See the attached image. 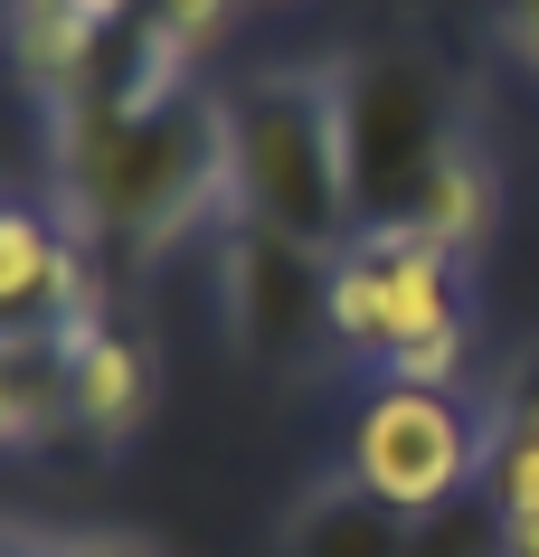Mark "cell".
I'll list each match as a JSON object with an SVG mask.
<instances>
[{
  "label": "cell",
  "instance_id": "3957f363",
  "mask_svg": "<svg viewBox=\"0 0 539 557\" xmlns=\"http://www.w3.org/2000/svg\"><path fill=\"white\" fill-rule=\"evenodd\" d=\"M331 86H341V143H351L359 227H389V218L417 208L426 171H436L445 143L464 133V123H454V95H445V76L426 58H407V48L331 66Z\"/></svg>",
  "mask_w": 539,
  "mask_h": 557
},
{
  "label": "cell",
  "instance_id": "277c9868",
  "mask_svg": "<svg viewBox=\"0 0 539 557\" xmlns=\"http://www.w3.org/2000/svg\"><path fill=\"white\" fill-rule=\"evenodd\" d=\"M322 322L341 350H369L389 369L397 350H417L426 331L474 322V294H464V256H445L436 236H417L407 218L389 227H359L341 256H331L322 284Z\"/></svg>",
  "mask_w": 539,
  "mask_h": 557
},
{
  "label": "cell",
  "instance_id": "30bf717a",
  "mask_svg": "<svg viewBox=\"0 0 539 557\" xmlns=\"http://www.w3.org/2000/svg\"><path fill=\"white\" fill-rule=\"evenodd\" d=\"M482 510L492 520H539V387L520 379V397H502L492 444H482Z\"/></svg>",
  "mask_w": 539,
  "mask_h": 557
},
{
  "label": "cell",
  "instance_id": "5bb4252c",
  "mask_svg": "<svg viewBox=\"0 0 539 557\" xmlns=\"http://www.w3.org/2000/svg\"><path fill=\"white\" fill-rule=\"evenodd\" d=\"M66 557H161V548L123 539V529H66Z\"/></svg>",
  "mask_w": 539,
  "mask_h": 557
},
{
  "label": "cell",
  "instance_id": "4fadbf2b",
  "mask_svg": "<svg viewBox=\"0 0 539 557\" xmlns=\"http://www.w3.org/2000/svg\"><path fill=\"white\" fill-rule=\"evenodd\" d=\"M492 20H502V48L539 76V0H492Z\"/></svg>",
  "mask_w": 539,
  "mask_h": 557
},
{
  "label": "cell",
  "instance_id": "8992f818",
  "mask_svg": "<svg viewBox=\"0 0 539 557\" xmlns=\"http://www.w3.org/2000/svg\"><path fill=\"white\" fill-rule=\"evenodd\" d=\"M95 236L66 218V208L20 199L0 218V331L10 341H86L105 322V294H95Z\"/></svg>",
  "mask_w": 539,
  "mask_h": 557
},
{
  "label": "cell",
  "instance_id": "6da1fadb",
  "mask_svg": "<svg viewBox=\"0 0 539 557\" xmlns=\"http://www.w3.org/2000/svg\"><path fill=\"white\" fill-rule=\"evenodd\" d=\"M58 208L105 246L161 256L199 227H237V133H228V95L189 86L161 104H123L86 86L66 114V189Z\"/></svg>",
  "mask_w": 539,
  "mask_h": 557
},
{
  "label": "cell",
  "instance_id": "9c48e42d",
  "mask_svg": "<svg viewBox=\"0 0 539 557\" xmlns=\"http://www.w3.org/2000/svg\"><path fill=\"white\" fill-rule=\"evenodd\" d=\"M407 227L417 236H436L445 256H464L474 264L482 246H492V227H502V180H492V161H482L464 133L445 143V161L426 171V189H417V208H407Z\"/></svg>",
  "mask_w": 539,
  "mask_h": 557
},
{
  "label": "cell",
  "instance_id": "8fae6325",
  "mask_svg": "<svg viewBox=\"0 0 539 557\" xmlns=\"http://www.w3.org/2000/svg\"><path fill=\"white\" fill-rule=\"evenodd\" d=\"M303 557H407V539H397V510H379L359 482H341V492L313 510Z\"/></svg>",
  "mask_w": 539,
  "mask_h": 557
},
{
  "label": "cell",
  "instance_id": "9a60e30c",
  "mask_svg": "<svg viewBox=\"0 0 539 557\" xmlns=\"http://www.w3.org/2000/svg\"><path fill=\"white\" fill-rule=\"evenodd\" d=\"M10 557H66L58 529H10Z\"/></svg>",
  "mask_w": 539,
  "mask_h": 557
},
{
  "label": "cell",
  "instance_id": "2e32d148",
  "mask_svg": "<svg viewBox=\"0 0 539 557\" xmlns=\"http://www.w3.org/2000/svg\"><path fill=\"white\" fill-rule=\"evenodd\" d=\"M502 557H539V520H502Z\"/></svg>",
  "mask_w": 539,
  "mask_h": 557
},
{
  "label": "cell",
  "instance_id": "7c38bea8",
  "mask_svg": "<svg viewBox=\"0 0 539 557\" xmlns=\"http://www.w3.org/2000/svg\"><path fill=\"white\" fill-rule=\"evenodd\" d=\"M464 359H474V322L426 331L417 350H397V359H389V387H454V379H464Z\"/></svg>",
  "mask_w": 539,
  "mask_h": 557
},
{
  "label": "cell",
  "instance_id": "7a4b0ae2",
  "mask_svg": "<svg viewBox=\"0 0 539 557\" xmlns=\"http://www.w3.org/2000/svg\"><path fill=\"white\" fill-rule=\"evenodd\" d=\"M228 133H237V218L294 236L313 256H341L359 236L351 199V143H341V86L274 66L256 86L228 95Z\"/></svg>",
  "mask_w": 539,
  "mask_h": 557
},
{
  "label": "cell",
  "instance_id": "ba28073f",
  "mask_svg": "<svg viewBox=\"0 0 539 557\" xmlns=\"http://www.w3.org/2000/svg\"><path fill=\"white\" fill-rule=\"evenodd\" d=\"M151 387H161V359H151L143 331L123 322H95L76 341V435L86 444H133V425L151 416Z\"/></svg>",
  "mask_w": 539,
  "mask_h": 557
},
{
  "label": "cell",
  "instance_id": "5b68a950",
  "mask_svg": "<svg viewBox=\"0 0 539 557\" xmlns=\"http://www.w3.org/2000/svg\"><path fill=\"white\" fill-rule=\"evenodd\" d=\"M492 416H474L445 387H379L351 425V482L397 520H436L464 482H482Z\"/></svg>",
  "mask_w": 539,
  "mask_h": 557
},
{
  "label": "cell",
  "instance_id": "52a82bcc",
  "mask_svg": "<svg viewBox=\"0 0 539 557\" xmlns=\"http://www.w3.org/2000/svg\"><path fill=\"white\" fill-rule=\"evenodd\" d=\"M322 284H331V264L313 256V246L256 227V218H237V227H228L218 294H228V322H237V341H246L256 359H284V350L303 341V322L322 312Z\"/></svg>",
  "mask_w": 539,
  "mask_h": 557
}]
</instances>
